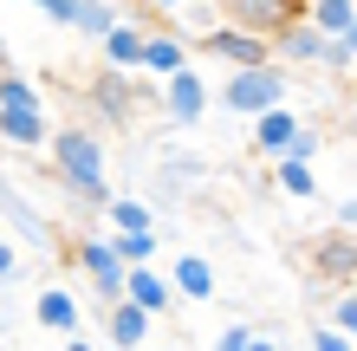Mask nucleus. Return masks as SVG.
Segmentation results:
<instances>
[{
  "mask_svg": "<svg viewBox=\"0 0 357 351\" xmlns=\"http://www.w3.org/2000/svg\"><path fill=\"white\" fill-rule=\"evenodd\" d=\"M46 156H52V176H59V189H66L72 202L104 209V195H111V150H104L98 130H85V124H66V130H52Z\"/></svg>",
  "mask_w": 357,
  "mask_h": 351,
  "instance_id": "f257e3e1",
  "label": "nucleus"
},
{
  "mask_svg": "<svg viewBox=\"0 0 357 351\" xmlns=\"http://www.w3.org/2000/svg\"><path fill=\"white\" fill-rule=\"evenodd\" d=\"M215 105H221V117H247V124H254L260 111L286 105V66H280V59H266V66H241V72H227V78H221V91H215Z\"/></svg>",
  "mask_w": 357,
  "mask_h": 351,
  "instance_id": "f03ea898",
  "label": "nucleus"
},
{
  "mask_svg": "<svg viewBox=\"0 0 357 351\" xmlns=\"http://www.w3.org/2000/svg\"><path fill=\"white\" fill-rule=\"evenodd\" d=\"M66 254H72V267L85 274V286H91V293H98L104 306H117V299H123L130 260L117 254V234H78V241L66 247Z\"/></svg>",
  "mask_w": 357,
  "mask_h": 351,
  "instance_id": "7ed1b4c3",
  "label": "nucleus"
},
{
  "mask_svg": "<svg viewBox=\"0 0 357 351\" xmlns=\"http://www.w3.org/2000/svg\"><path fill=\"white\" fill-rule=\"evenodd\" d=\"M195 59H215V66H227V72H241V66H266V59H273V39H266V33L234 27V20H215V27H202V33H195Z\"/></svg>",
  "mask_w": 357,
  "mask_h": 351,
  "instance_id": "20e7f679",
  "label": "nucleus"
},
{
  "mask_svg": "<svg viewBox=\"0 0 357 351\" xmlns=\"http://www.w3.org/2000/svg\"><path fill=\"white\" fill-rule=\"evenodd\" d=\"M150 98H162V78H156V91L143 85V78L117 72V66H104V72L91 78V111H98L104 124H117V130H130V124H137V111L150 105Z\"/></svg>",
  "mask_w": 357,
  "mask_h": 351,
  "instance_id": "39448f33",
  "label": "nucleus"
},
{
  "mask_svg": "<svg viewBox=\"0 0 357 351\" xmlns=\"http://www.w3.org/2000/svg\"><path fill=\"white\" fill-rule=\"evenodd\" d=\"M0 221H7V234L20 247H33V254H52L59 247V228L46 209H33V195L20 189V182H7V170H0Z\"/></svg>",
  "mask_w": 357,
  "mask_h": 351,
  "instance_id": "423d86ee",
  "label": "nucleus"
},
{
  "mask_svg": "<svg viewBox=\"0 0 357 351\" xmlns=\"http://www.w3.org/2000/svg\"><path fill=\"white\" fill-rule=\"evenodd\" d=\"M156 111L176 124V130H195V124L215 111V85H208V72L202 66H182L162 78V98H156Z\"/></svg>",
  "mask_w": 357,
  "mask_h": 351,
  "instance_id": "0eeeda50",
  "label": "nucleus"
},
{
  "mask_svg": "<svg viewBox=\"0 0 357 351\" xmlns=\"http://www.w3.org/2000/svg\"><path fill=\"white\" fill-rule=\"evenodd\" d=\"M312 274L325 286H357V228H331L312 241Z\"/></svg>",
  "mask_w": 357,
  "mask_h": 351,
  "instance_id": "6e6552de",
  "label": "nucleus"
},
{
  "mask_svg": "<svg viewBox=\"0 0 357 351\" xmlns=\"http://www.w3.org/2000/svg\"><path fill=\"white\" fill-rule=\"evenodd\" d=\"M305 13V0H221V20H234V27H247V33H280L286 20H299Z\"/></svg>",
  "mask_w": 357,
  "mask_h": 351,
  "instance_id": "1a4fd4ad",
  "label": "nucleus"
},
{
  "mask_svg": "<svg viewBox=\"0 0 357 351\" xmlns=\"http://www.w3.org/2000/svg\"><path fill=\"white\" fill-rule=\"evenodd\" d=\"M182 66H195V39L176 33V27H150V39H143V72H150V78H169Z\"/></svg>",
  "mask_w": 357,
  "mask_h": 351,
  "instance_id": "9d476101",
  "label": "nucleus"
},
{
  "mask_svg": "<svg viewBox=\"0 0 357 351\" xmlns=\"http://www.w3.org/2000/svg\"><path fill=\"white\" fill-rule=\"evenodd\" d=\"M0 143H13V150H46L52 143L46 105H0Z\"/></svg>",
  "mask_w": 357,
  "mask_h": 351,
  "instance_id": "9b49d317",
  "label": "nucleus"
},
{
  "mask_svg": "<svg viewBox=\"0 0 357 351\" xmlns=\"http://www.w3.org/2000/svg\"><path fill=\"white\" fill-rule=\"evenodd\" d=\"M150 325H156V313H143L137 299H117V306H104V338H111V351H143Z\"/></svg>",
  "mask_w": 357,
  "mask_h": 351,
  "instance_id": "f8f14e48",
  "label": "nucleus"
},
{
  "mask_svg": "<svg viewBox=\"0 0 357 351\" xmlns=\"http://www.w3.org/2000/svg\"><path fill=\"white\" fill-rule=\"evenodd\" d=\"M319 52H325V33L312 27L305 13L273 33V59H280V66H319Z\"/></svg>",
  "mask_w": 357,
  "mask_h": 351,
  "instance_id": "ddd939ff",
  "label": "nucleus"
},
{
  "mask_svg": "<svg viewBox=\"0 0 357 351\" xmlns=\"http://www.w3.org/2000/svg\"><path fill=\"white\" fill-rule=\"evenodd\" d=\"M33 319L46 325L52 338H72V332H78V319H85V306H78V293H66V286H39Z\"/></svg>",
  "mask_w": 357,
  "mask_h": 351,
  "instance_id": "4468645a",
  "label": "nucleus"
},
{
  "mask_svg": "<svg viewBox=\"0 0 357 351\" xmlns=\"http://www.w3.org/2000/svg\"><path fill=\"white\" fill-rule=\"evenodd\" d=\"M123 299H137L143 313H156V319H162V313H176V299H182V293H176V280H162V274H156V267H130V280H123Z\"/></svg>",
  "mask_w": 357,
  "mask_h": 351,
  "instance_id": "2eb2a0df",
  "label": "nucleus"
},
{
  "mask_svg": "<svg viewBox=\"0 0 357 351\" xmlns=\"http://www.w3.org/2000/svg\"><path fill=\"white\" fill-rule=\"evenodd\" d=\"M169 280H176V293H182V299H195V306L221 293V274H215V260H208V254H176Z\"/></svg>",
  "mask_w": 357,
  "mask_h": 351,
  "instance_id": "dca6fc26",
  "label": "nucleus"
},
{
  "mask_svg": "<svg viewBox=\"0 0 357 351\" xmlns=\"http://www.w3.org/2000/svg\"><path fill=\"white\" fill-rule=\"evenodd\" d=\"M143 39H150V27H137V20H117V27L98 39V46H104V66H117V72H143Z\"/></svg>",
  "mask_w": 357,
  "mask_h": 351,
  "instance_id": "f3484780",
  "label": "nucleus"
},
{
  "mask_svg": "<svg viewBox=\"0 0 357 351\" xmlns=\"http://www.w3.org/2000/svg\"><path fill=\"white\" fill-rule=\"evenodd\" d=\"M143 7L162 13V20H169L176 33H188V39H195L202 27H215V20H221V0H143Z\"/></svg>",
  "mask_w": 357,
  "mask_h": 351,
  "instance_id": "a211bd4d",
  "label": "nucleus"
},
{
  "mask_svg": "<svg viewBox=\"0 0 357 351\" xmlns=\"http://www.w3.org/2000/svg\"><path fill=\"white\" fill-rule=\"evenodd\" d=\"M292 137H299V117H292L286 105H273V111H260L254 117V150L273 163V156H286L292 150Z\"/></svg>",
  "mask_w": 357,
  "mask_h": 351,
  "instance_id": "6ab92c4d",
  "label": "nucleus"
},
{
  "mask_svg": "<svg viewBox=\"0 0 357 351\" xmlns=\"http://www.w3.org/2000/svg\"><path fill=\"white\" fill-rule=\"evenodd\" d=\"M273 189L292 195V202H312V195H319V176H312L305 156H273Z\"/></svg>",
  "mask_w": 357,
  "mask_h": 351,
  "instance_id": "aec40b11",
  "label": "nucleus"
},
{
  "mask_svg": "<svg viewBox=\"0 0 357 351\" xmlns=\"http://www.w3.org/2000/svg\"><path fill=\"white\" fill-rule=\"evenodd\" d=\"M104 215H111V228L117 234H137V228H156V209H150V202H143V195H104Z\"/></svg>",
  "mask_w": 357,
  "mask_h": 351,
  "instance_id": "412c9836",
  "label": "nucleus"
},
{
  "mask_svg": "<svg viewBox=\"0 0 357 351\" xmlns=\"http://www.w3.org/2000/svg\"><path fill=\"white\" fill-rule=\"evenodd\" d=\"M156 170H162V189H169V195H188V189L208 176V163H202V156H188V150H162Z\"/></svg>",
  "mask_w": 357,
  "mask_h": 351,
  "instance_id": "4be33fe9",
  "label": "nucleus"
},
{
  "mask_svg": "<svg viewBox=\"0 0 357 351\" xmlns=\"http://www.w3.org/2000/svg\"><path fill=\"white\" fill-rule=\"evenodd\" d=\"M305 20L319 33H351L357 27V0H305Z\"/></svg>",
  "mask_w": 357,
  "mask_h": 351,
  "instance_id": "5701e85b",
  "label": "nucleus"
},
{
  "mask_svg": "<svg viewBox=\"0 0 357 351\" xmlns=\"http://www.w3.org/2000/svg\"><path fill=\"white\" fill-rule=\"evenodd\" d=\"M117 20H123V13H117V0H78V27H72V33L104 39V33L117 27Z\"/></svg>",
  "mask_w": 357,
  "mask_h": 351,
  "instance_id": "b1692460",
  "label": "nucleus"
},
{
  "mask_svg": "<svg viewBox=\"0 0 357 351\" xmlns=\"http://www.w3.org/2000/svg\"><path fill=\"white\" fill-rule=\"evenodd\" d=\"M156 247H162V234H156V228H137V234H117V254L130 260V267H156Z\"/></svg>",
  "mask_w": 357,
  "mask_h": 351,
  "instance_id": "393cba45",
  "label": "nucleus"
},
{
  "mask_svg": "<svg viewBox=\"0 0 357 351\" xmlns=\"http://www.w3.org/2000/svg\"><path fill=\"white\" fill-rule=\"evenodd\" d=\"M0 105H39V85L20 78L13 66H0Z\"/></svg>",
  "mask_w": 357,
  "mask_h": 351,
  "instance_id": "a878e982",
  "label": "nucleus"
},
{
  "mask_svg": "<svg viewBox=\"0 0 357 351\" xmlns=\"http://www.w3.org/2000/svg\"><path fill=\"white\" fill-rule=\"evenodd\" d=\"M305 351H357V338H351V332H338V325H319Z\"/></svg>",
  "mask_w": 357,
  "mask_h": 351,
  "instance_id": "bb28decb",
  "label": "nucleus"
},
{
  "mask_svg": "<svg viewBox=\"0 0 357 351\" xmlns=\"http://www.w3.org/2000/svg\"><path fill=\"white\" fill-rule=\"evenodd\" d=\"M33 7H39V13H46V20H52V27H66V33L78 27V0H33Z\"/></svg>",
  "mask_w": 357,
  "mask_h": 351,
  "instance_id": "cd10ccee",
  "label": "nucleus"
},
{
  "mask_svg": "<svg viewBox=\"0 0 357 351\" xmlns=\"http://www.w3.org/2000/svg\"><path fill=\"white\" fill-rule=\"evenodd\" d=\"M247 345H254V325H221L208 351H247Z\"/></svg>",
  "mask_w": 357,
  "mask_h": 351,
  "instance_id": "c85d7f7f",
  "label": "nucleus"
},
{
  "mask_svg": "<svg viewBox=\"0 0 357 351\" xmlns=\"http://www.w3.org/2000/svg\"><path fill=\"white\" fill-rule=\"evenodd\" d=\"M331 325L357 338V293H338V299H331Z\"/></svg>",
  "mask_w": 357,
  "mask_h": 351,
  "instance_id": "c756f323",
  "label": "nucleus"
},
{
  "mask_svg": "<svg viewBox=\"0 0 357 351\" xmlns=\"http://www.w3.org/2000/svg\"><path fill=\"white\" fill-rule=\"evenodd\" d=\"M286 156H305V163H319V130L312 124H299V137H292V150Z\"/></svg>",
  "mask_w": 357,
  "mask_h": 351,
  "instance_id": "7c9ffc66",
  "label": "nucleus"
},
{
  "mask_svg": "<svg viewBox=\"0 0 357 351\" xmlns=\"http://www.w3.org/2000/svg\"><path fill=\"white\" fill-rule=\"evenodd\" d=\"M13 280H20V247L0 234V286H13Z\"/></svg>",
  "mask_w": 357,
  "mask_h": 351,
  "instance_id": "2f4dec72",
  "label": "nucleus"
},
{
  "mask_svg": "<svg viewBox=\"0 0 357 351\" xmlns=\"http://www.w3.org/2000/svg\"><path fill=\"white\" fill-rule=\"evenodd\" d=\"M338 228H357V195H344V202H338Z\"/></svg>",
  "mask_w": 357,
  "mask_h": 351,
  "instance_id": "473e14b6",
  "label": "nucleus"
},
{
  "mask_svg": "<svg viewBox=\"0 0 357 351\" xmlns=\"http://www.w3.org/2000/svg\"><path fill=\"white\" fill-rule=\"evenodd\" d=\"M247 351H280V338H273V332H254V345H247Z\"/></svg>",
  "mask_w": 357,
  "mask_h": 351,
  "instance_id": "72a5a7b5",
  "label": "nucleus"
},
{
  "mask_svg": "<svg viewBox=\"0 0 357 351\" xmlns=\"http://www.w3.org/2000/svg\"><path fill=\"white\" fill-rule=\"evenodd\" d=\"M66 351H98V345H91V338H78V332H72V338H66Z\"/></svg>",
  "mask_w": 357,
  "mask_h": 351,
  "instance_id": "f704fd0d",
  "label": "nucleus"
},
{
  "mask_svg": "<svg viewBox=\"0 0 357 351\" xmlns=\"http://www.w3.org/2000/svg\"><path fill=\"white\" fill-rule=\"evenodd\" d=\"M344 130H351V137H357V105H351V111H344Z\"/></svg>",
  "mask_w": 357,
  "mask_h": 351,
  "instance_id": "c9c22d12",
  "label": "nucleus"
},
{
  "mask_svg": "<svg viewBox=\"0 0 357 351\" xmlns=\"http://www.w3.org/2000/svg\"><path fill=\"white\" fill-rule=\"evenodd\" d=\"M344 39H351V52H357V27H351V33H344Z\"/></svg>",
  "mask_w": 357,
  "mask_h": 351,
  "instance_id": "e433bc0d",
  "label": "nucleus"
},
{
  "mask_svg": "<svg viewBox=\"0 0 357 351\" xmlns=\"http://www.w3.org/2000/svg\"><path fill=\"white\" fill-rule=\"evenodd\" d=\"M0 66H7V39H0Z\"/></svg>",
  "mask_w": 357,
  "mask_h": 351,
  "instance_id": "4c0bfd02",
  "label": "nucleus"
},
{
  "mask_svg": "<svg viewBox=\"0 0 357 351\" xmlns=\"http://www.w3.org/2000/svg\"><path fill=\"white\" fill-rule=\"evenodd\" d=\"M351 78H357V72H351Z\"/></svg>",
  "mask_w": 357,
  "mask_h": 351,
  "instance_id": "58836bf2",
  "label": "nucleus"
}]
</instances>
